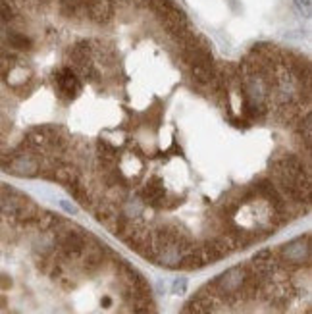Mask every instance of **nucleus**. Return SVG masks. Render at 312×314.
Masks as SVG:
<instances>
[{"label": "nucleus", "mask_w": 312, "mask_h": 314, "mask_svg": "<svg viewBox=\"0 0 312 314\" xmlns=\"http://www.w3.org/2000/svg\"><path fill=\"white\" fill-rule=\"evenodd\" d=\"M276 257L287 268H299V266H310V235H301L289 243L281 245L276 250Z\"/></svg>", "instance_id": "obj_1"}, {"label": "nucleus", "mask_w": 312, "mask_h": 314, "mask_svg": "<svg viewBox=\"0 0 312 314\" xmlns=\"http://www.w3.org/2000/svg\"><path fill=\"white\" fill-rule=\"evenodd\" d=\"M39 170H41L39 152L16 151L12 152L4 172L12 173V175H20V177H39Z\"/></svg>", "instance_id": "obj_3"}, {"label": "nucleus", "mask_w": 312, "mask_h": 314, "mask_svg": "<svg viewBox=\"0 0 312 314\" xmlns=\"http://www.w3.org/2000/svg\"><path fill=\"white\" fill-rule=\"evenodd\" d=\"M8 314H20V312H16V310H12V312H8Z\"/></svg>", "instance_id": "obj_12"}, {"label": "nucleus", "mask_w": 312, "mask_h": 314, "mask_svg": "<svg viewBox=\"0 0 312 314\" xmlns=\"http://www.w3.org/2000/svg\"><path fill=\"white\" fill-rule=\"evenodd\" d=\"M2 44L8 46L14 52L22 54V52H31L33 46H35V41H33L27 33L20 31L18 27L8 25L6 31H4V37H2Z\"/></svg>", "instance_id": "obj_4"}, {"label": "nucleus", "mask_w": 312, "mask_h": 314, "mask_svg": "<svg viewBox=\"0 0 312 314\" xmlns=\"http://www.w3.org/2000/svg\"><path fill=\"white\" fill-rule=\"evenodd\" d=\"M297 8L304 12V16H310V0H295Z\"/></svg>", "instance_id": "obj_6"}, {"label": "nucleus", "mask_w": 312, "mask_h": 314, "mask_svg": "<svg viewBox=\"0 0 312 314\" xmlns=\"http://www.w3.org/2000/svg\"><path fill=\"white\" fill-rule=\"evenodd\" d=\"M185 289H187V280H185V278H175V280L172 282V293H175V295H183Z\"/></svg>", "instance_id": "obj_5"}, {"label": "nucleus", "mask_w": 312, "mask_h": 314, "mask_svg": "<svg viewBox=\"0 0 312 314\" xmlns=\"http://www.w3.org/2000/svg\"><path fill=\"white\" fill-rule=\"evenodd\" d=\"M118 314H133V310H131L128 304H123V306H121V308L118 310Z\"/></svg>", "instance_id": "obj_10"}, {"label": "nucleus", "mask_w": 312, "mask_h": 314, "mask_svg": "<svg viewBox=\"0 0 312 314\" xmlns=\"http://www.w3.org/2000/svg\"><path fill=\"white\" fill-rule=\"evenodd\" d=\"M60 205H62V208H66L68 212H72V214H76V212H77V208H76V206H72V205H70V203H66V201H62Z\"/></svg>", "instance_id": "obj_9"}, {"label": "nucleus", "mask_w": 312, "mask_h": 314, "mask_svg": "<svg viewBox=\"0 0 312 314\" xmlns=\"http://www.w3.org/2000/svg\"><path fill=\"white\" fill-rule=\"evenodd\" d=\"M6 304H8V299L4 295H0V308H6Z\"/></svg>", "instance_id": "obj_11"}, {"label": "nucleus", "mask_w": 312, "mask_h": 314, "mask_svg": "<svg viewBox=\"0 0 312 314\" xmlns=\"http://www.w3.org/2000/svg\"><path fill=\"white\" fill-rule=\"evenodd\" d=\"M10 287H12V278L6 276V274H0V289L6 291V289H10Z\"/></svg>", "instance_id": "obj_7"}, {"label": "nucleus", "mask_w": 312, "mask_h": 314, "mask_svg": "<svg viewBox=\"0 0 312 314\" xmlns=\"http://www.w3.org/2000/svg\"><path fill=\"white\" fill-rule=\"evenodd\" d=\"M52 77H54V87H56V95H58L60 100L72 102V100H76L81 95L83 81H81V77L77 76L70 66H64V68L56 70Z\"/></svg>", "instance_id": "obj_2"}, {"label": "nucleus", "mask_w": 312, "mask_h": 314, "mask_svg": "<svg viewBox=\"0 0 312 314\" xmlns=\"http://www.w3.org/2000/svg\"><path fill=\"white\" fill-rule=\"evenodd\" d=\"M100 304H102L104 308H112V304H114V299H112L110 295H104V297L100 299Z\"/></svg>", "instance_id": "obj_8"}]
</instances>
